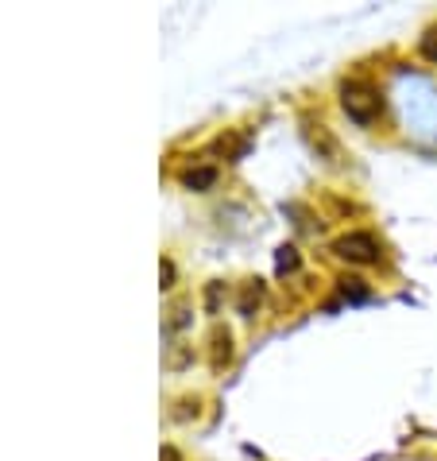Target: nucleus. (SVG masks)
Returning <instances> with one entry per match:
<instances>
[{"instance_id": "3", "label": "nucleus", "mask_w": 437, "mask_h": 461, "mask_svg": "<svg viewBox=\"0 0 437 461\" xmlns=\"http://www.w3.org/2000/svg\"><path fill=\"white\" fill-rule=\"evenodd\" d=\"M213 183H217V171L213 167H201V171H190L186 175V186H194V190L198 186H213Z\"/></svg>"}, {"instance_id": "2", "label": "nucleus", "mask_w": 437, "mask_h": 461, "mask_svg": "<svg viewBox=\"0 0 437 461\" xmlns=\"http://www.w3.org/2000/svg\"><path fill=\"white\" fill-rule=\"evenodd\" d=\"M337 252L344 256V260H376L379 256V245L371 233H349L337 240Z\"/></svg>"}, {"instance_id": "1", "label": "nucleus", "mask_w": 437, "mask_h": 461, "mask_svg": "<svg viewBox=\"0 0 437 461\" xmlns=\"http://www.w3.org/2000/svg\"><path fill=\"white\" fill-rule=\"evenodd\" d=\"M344 113L356 121V124H371L379 117V109H383V101H379V94L371 89L368 82H349L344 86Z\"/></svg>"}, {"instance_id": "4", "label": "nucleus", "mask_w": 437, "mask_h": 461, "mask_svg": "<svg viewBox=\"0 0 437 461\" xmlns=\"http://www.w3.org/2000/svg\"><path fill=\"white\" fill-rule=\"evenodd\" d=\"M299 264V256H294V249H282L279 252V267H294Z\"/></svg>"}]
</instances>
